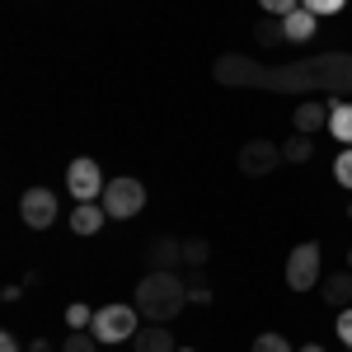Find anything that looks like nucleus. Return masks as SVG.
Masks as SVG:
<instances>
[{"mask_svg": "<svg viewBox=\"0 0 352 352\" xmlns=\"http://www.w3.org/2000/svg\"><path fill=\"white\" fill-rule=\"evenodd\" d=\"M212 80L226 89H272V94H333V99H352V52H315L287 61V66H268L254 61L249 52H221L212 61Z\"/></svg>", "mask_w": 352, "mask_h": 352, "instance_id": "obj_1", "label": "nucleus"}, {"mask_svg": "<svg viewBox=\"0 0 352 352\" xmlns=\"http://www.w3.org/2000/svg\"><path fill=\"white\" fill-rule=\"evenodd\" d=\"M184 305H188V282H179V272H146L136 282V310L151 324H169Z\"/></svg>", "mask_w": 352, "mask_h": 352, "instance_id": "obj_2", "label": "nucleus"}, {"mask_svg": "<svg viewBox=\"0 0 352 352\" xmlns=\"http://www.w3.org/2000/svg\"><path fill=\"white\" fill-rule=\"evenodd\" d=\"M141 207H146V184L141 179H132V174L109 179V188H104V212H109V221H132V217H141Z\"/></svg>", "mask_w": 352, "mask_h": 352, "instance_id": "obj_3", "label": "nucleus"}, {"mask_svg": "<svg viewBox=\"0 0 352 352\" xmlns=\"http://www.w3.org/2000/svg\"><path fill=\"white\" fill-rule=\"evenodd\" d=\"M89 333L99 343H127L136 333V305H104V310H94Z\"/></svg>", "mask_w": 352, "mask_h": 352, "instance_id": "obj_4", "label": "nucleus"}, {"mask_svg": "<svg viewBox=\"0 0 352 352\" xmlns=\"http://www.w3.org/2000/svg\"><path fill=\"white\" fill-rule=\"evenodd\" d=\"M320 268H324V258H320V244L305 240L292 249V258H287V287L292 292H310L315 282H320Z\"/></svg>", "mask_w": 352, "mask_h": 352, "instance_id": "obj_5", "label": "nucleus"}, {"mask_svg": "<svg viewBox=\"0 0 352 352\" xmlns=\"http://www.w3.org/2000/svg\"><path fill=\"white\" fill-rule=\"evenodd\" d=\"M277 164H282V146L268 141V136H254V141L240 146V174H249V179H263Z\"/></svg>", "mask_w": 352, "mask_h": 352, "instance_id": "obj_6", "label": "nucleus"}, {"mask_svg": "<svg viewBox=\"0 0 352 352\" xmlns=\"http://www.w3.org/2000/svg\"><path fill=\"white\" fill-rule=\"evenodd\" d=\"M66 188H71V197L76 202H94V197H104V169L89 160V155H80V160H71V169H66Z\"/></svg>", "mask_w": 352, "mask_h": 352, "instance_id": "obj_7", "label": "nucleus"}, {"mask_svg": "<svg viewBox=\"0 0 352 352\" xmlns=\"http://www.w3.org/2000/svg\"><path fill=\"white\" fill-rule=\"evenodd\" d=\"M19 217H24L28 230H47L56 221V192L52 188H28L19 197Z\"/></svg>", "mask_w": 352, "mask_h": 352, "instance_id": "obj_8", "label": "nucleus"}, {"mask_svg": "<svg viewBox=\"0 0 352 352\" xmlns=\"http://www.w3.org/2000/svg\"><path fill=\"white\" fill-rule=\"evenodd\" d=\"M146 258H151V272H174L184 263V240H155Z\"/></svg>", "mask_w": 352, "mask_h": 352, "instance_id": "obj_9", "label": "nucleus"}, {"mask_svg": "<svg viewBox=\"0 0 352 352\" xmlns=\"http://www.w3.org/2000/svg\"><path fill=\"white\" fill-rule=\"evenodd\" d=\"M132 348H136V352H179V348H174V333H169L164 324L136 329V333H132Z\"/></svg>", "mask_w": 352, "mask_h": 352, "instance_id": "obj_10", "label": "nucleus"}, {"mask_svg": "<svg viewBox=\"0 0 352 352\" xmlns=\"http://www.w3.org/2000/svg\"><path fill=\"white\" fill-rule=\"evenodd\" d=\"M329 104H296V109H292V122H296V132L300 136H310V132H320V127H324L329 122Z\"/></svg>", "mask_w": 352, "mask_h": 352, "instance_id": "obj_11", "label": "nucleus"}, {"mask_svg": "<svg viewBox=\"0 0 352 352\" xmlns=\"http://www.w3.org/2000/svg\"><path fill=\"white\" fill-rule=\"evenodd\" d=\"M104 217H109V212H104V207H94V202H76V212H71V230H76V235H94V230H99V226H104Z\"/></svg>", "mask_w": 352, "mask_h": 352, "instance_id": "obj_12", "label": "nucleus"}, {"mask_svg": "<svg viewBox=\"0 0 352 352\" xmlns=\"http://www.w3.org/2000/svg\"><path fill=\"white\" fill-rule=\"evenodd\" d=\"M315 24H320V19H315L310 10H292V14L282 19V28H287V43H310V38H315Z\"/></svg>", "mask_w": 352, "mask_h": 352, "instance_id": "obj_13", "label": "nucleus"}, {"mask_svg": "<svg viewBox=\"0 0 352 352\" xmlns=\"http://www.w3.org/2000/svg\"><path fill=\"white\" fill-rule=\"evenodd\" d=\"M254 43L258 47H282L287 43V28H282V19H272V14H263V19H254Z\"/></svg>", "mask_w": 352, "mask_h": 352, "instance_id": "obj_14", "label": "nucleus"}, {"mask_svg": "<svg viewBox=\"0 0 352 352\" xmlns=\"http://www.w3.org/2000/svg\"><path fill=\"white\" fill-rule=\"evenodd\" d=\"M324 300L333 305V310H348L352 305V272H333L324 282Z\"/></svg>", "mask_w": 352, "mask_h": 352, "instance_id": "obj_15", "label": "nucleus"}, {"mask_svg": "<svg viewBox=\"0 0 352 352\" xmlns=\"http://www.w3.org/2000/svg\"><path fill=\"white\" fill-rule=\"evenodd\" d=\"M329 132H333V141L352 146V104H333V113H329Z\"/></svg>", "mask_w": 352, "mask_h": 352, "instance_id": "obj_16", "label": "nucleus"}, {"mask_svg": "<svg viewBox=\"0 0 352 352\" xmlns=\"http://www.w3.org/2000/svg\"><path fill=\"white\" fill-rule=\"evenodd\" d=\"M282 160H292V164H310V160H315V141H305V136L287 141V146H282Z\"/></svg>", "mask_w": 352, "mask_h": 352, "instance_id": "obj_17", "label": "nucleus"}, {"mask_svg": "<svg viewBox=\"0 0 352 352\" xmlns=\"http://www.w3.org/2000/svg\"><path fill=\"white\" fill-rule=\"evenodd\" d=\"M61 352H99V338H94L89 329H71L66 343H61Z\"/></svg>", "mask_w": 352, "mask_h": 352, "instance_id": "obj_18", "label": "nucleus"}, {"mask_svg": "<svg viewBox=\"0 0 352 352\" xmlns=\"http://www.w3.org/2000/svg\"><path fill=\"white\" fill-rule=\"evenodd\" d=\"M207 258H212V244H207V240H184V263L202 268Z\"/></svg>", "mask_w": 352, "mask_h": 352, "instance_id": "obj_19", "label": "nucleus"}, {"mask_svg": "<svg viewBox=\"0 0 352 352\" xmlns=\"http://www.w3.org/2000/svg\"><path fill=\"white\" fill-rule=\"evenodd\" d=\"M188 300H192V305H212V282H207L202 272H192V277H188Z\"/></svg>", "mask_w": 352, "mask_h": 352, "instance_id": "obj_20", "label": "nucleus"}, {"mask_svg": "<svg viewBox=\"0 0 352 352\" xmlns=\"http://www.w3.org/2000/svg\"><path fill=\"white\" fill-rule=\"evenodd\" d=\"M249 352H292V343H287L282 333H258V338H254V348H249Z\"/></svg>", "mask_w": 352, "mask_h": 352, "instance_id": "obj_21", "label": "nucleus"}, {"mask_svg": "<svg viewBox=\"0 0 352 352\" xmlns=\"http://www.w3.org/2000/svg\"><path fill=\"white\" fill-rule=\"evenodd\" d=\"M66 324H71V329H89V324H94V310L80 305V300H76V305H66Z\"/></svg>", "mask_w": 352, "mask_h": 352, "instance_id": "obj_22", "label": "nucleus"}, {"mask_svg": "<svg viewBox=\"0 0 352 352\" xmlns=\"http://www.w3.org/2000/svg\"><path fill=\"white\" fill-rule=\"evenodd\" d=\"M348 0H300V10H310L315 19H324V14H338Z\"/></svg>", "mask_w": 352, "mask_h": 352, "instance_id": "obj_23", "label": "nucleus"}, {"mask_svg": "<svg viewBox=\"0 0 352 352\" xmlns=\"http://www.w3.org/2000/svg\"><path fill=\"white\" fill-rule=\"evenodd\" d=\"M333 179H338L343 188H352V146H343V155L333 160Z\"/></svg>", "mask_w": 352, "mask_h": 352, "instance_id": "obj_24", "label": "nucleus"}, {"mask_svg": "<svg viewBox=\"0 0 352 352\" xmlns=\"http://www.w3.org/2000/svg\"><path fill=\"white\" fill-rule=\"evenodd\" d=\"M258 5H263V14H282V19L292 10H300V0H258Z\"/></svg>", "mask_w": 352, "mask_h": 352, "instance_id": "obj_25", "label": "nucleus"}, {"mask_svg": "<svg viewBox=\"0 0 352 352\" xmlns=\"http://www.w3.org/2000/svg\"><path fill=\"white\" fill-rule=\"evenodd\" d=\"M338 338L352 348V305H348V310H338Z\"/></svg>", "mask_w": 352, "mask_h": 352, "instance_id": "obj_26", "label": "nucleus"}, {"mask_svg": "<svg viewBox=\"0 0 352 352\" xmlns=\"http://www.w3.org/2000/svg\"><path fill=\"white\" fill-rule=\"evenodd\" d=\"M0 352H19V338L14 333H0Z\"/></svg>", "mask_w": 352, "mask_h": 352, "instance_id": "obj_27", "label": "nucleus"}, {"mask_svg": "<svg viewBox=\"0 0 352 352\" xmlns=\"http://www.w3.org/2000/svg\"><path fill=\"white\" fill-rule=\"evenodd\" d=\"M28 352H52V343H47V338H33V343H28Z\"/></svg>", "mask_w": 352, "mask_h": 352, "instance_id": "obj_28", "label": "nucleus"}, {"mask_svg": "<svg viewBox=\"0 0 352 352\" xmlns=\"http://www.w3.org/2000/svg\"><path fill=\"white\" fill-rule=\"evenodd\" d=\"M296 352H324V348H320V343H305V348H296Z\"/></svg>", "mask_w": 352, "mask_h": 352, "instance_id": "obj_29", "label": "nucleus"}, {"mask_svg": "<svg viewBox=\"0 0 352 352\" xmlns=\"http://www.w3.org/2000/svg\"><path fill=\"white\" fill-rule=\"evenodd\" d=\"M348 272H352V249H348Z\"/></svg>", "mask_w": 352, "mask_h": 352, "instance_id": "obj_30", "label": "nucleus"}, {"mask_svg": "<svg viewBox=\"0 0 352 352\" xmlns=\"http://www.w3.org/2000/svg\"><path fill=\"white\" fill-rule=\"evenodd\" d=\"M179 352H197V348H179Z\"/></svg>", "mask_w": 352, "mask_h": 352, "instance_id": "obj_31", "label": "nucleus"}, {"mask_svg": "<svg viewBox=\"0 0 352 352\" xmlns=\"http://www.w3.org/2000/svg\"><path fill=\"white\" fill-rule=\"evenodd\" d=\"M348 217H352V207H348Z\"/></svg>", "mask_w": 352, "mask_h": 352, "instance_id": "obj_32", "label": "nucleus"}]
</instances>
